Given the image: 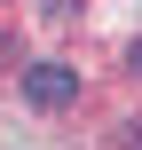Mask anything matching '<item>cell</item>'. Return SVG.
Instances as JSON below:
<instances>
[{
	"label": "cell",
	"instance_id": "1",
	"mask_svg": "<svg viewBox=\"0 0 142 150\" xmlns=\"http://www.w3.org/2000/svg\"><path fill=\"white\" fill-rule=\"evenodd\" d=\"M71 95H79V71L71 63H32L24 71V103L32 111H71Z\"/></svg>",
	"mask_w": 142,
	"mask_h": 150
},
{
	"label": "cell",
	"instance_id": "2",
	"mask_svg": "<svg viewBox=\"0 0 142 150\" xmlns=\"http://www.w3.org/2000/svg\"><path fill=\"white\" fill-rule=\"evenodd\" d=\"M40 8H47V16H79V0H40Z\"/></svg>",
	"mask_w": 142,
	"mask_h": 150
}]
</instances>
